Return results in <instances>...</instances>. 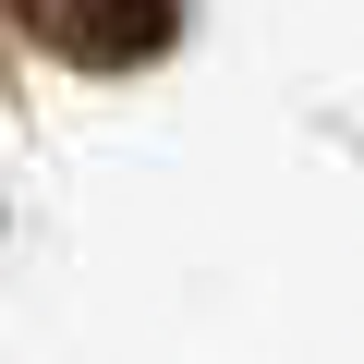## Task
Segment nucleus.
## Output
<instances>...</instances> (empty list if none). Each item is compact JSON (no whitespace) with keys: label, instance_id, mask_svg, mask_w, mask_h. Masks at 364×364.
Returning a JSON list of instances; mask_svg holds the SVG:
<instances>
[{"label":"nucleus","instance_id":"1","mask_svg":"<svg viewBox=\"0 0 364 364\" xmlns=\"http://www.w3.org/2000/svg\"><path fill=\"white\" fill-rule=\"evenodd\" d=\"M49 61H85V73H122V61H158L182 0H0Z\"/></svg>","mask_w":364,"mask_h":364}]
</instances>
